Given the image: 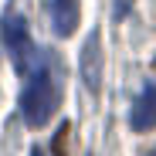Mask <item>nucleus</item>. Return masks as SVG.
<instances>
[{"mask_svg": "<svg viewBox=\"0 0 156 156\" xmlns=\"http://www.w3.org/2000/svg\"><path fill=\"white\" fill-rule=\"evenodd\" d=\"M58 105H61V92L55 85V78H51L48 68H37V75H31L27 88H24V95H20L24 122H27L31 129H41V126H48L51 119H55Z\"/></svg>", "mask_w": 156, "mask_h": 156, "instance_id": "obj_1", "label": "nucleus"}, {"mask_svg": "<svg viewBox=\"0 0 156 156\" xmlns=\"http://www.w3.org/2000/svg\"><path fill=\"white\" fill-rule=\"evenodd\" d=\"M4 44L10 51L14 71L17 75H27L37 51H34V41H31V31H27V24H24V17H17V14L4 17Z\"/></svg>", "mask_w": 156, "mask_h": 156, "instance_id": "obj_2", "label": "nucleus"}, {"mask_svg": "<svg viewBox=\"0 0 156 156\" xmlns=\"http://www.w3.org/2000/svg\"><path fill=\"white\" fill-rule=\"evenodd\" d=\"M82 82L88 92L102 88V37H98V31H92L82 48Z\"/></svg>", "mask_w": 156, "mask_h": 156, "instance_id": "obj_3", "label": "nucleus"}, {"mask_svg": "<svg viewBox=\"0 0 156 156\" xmlns=\"http://www.w3.org/2000/svg\"><path fill=\"white\" fill-rule=\"evenodd\" d=\"M129 126H133L136 133H149V129H156V85H146V88L139 92V98L133 102Z\"/></svg>", "mask_w": 156, "mask_h": 156, "instance_id": "obj_4", "label": "nucleus"}, {"mask_svg": "<svg viewBox=\"0 0 156 156\" xmlns=\"http://www.w3.org/2000/svg\"><path fill=\"white\" fill-rule=\"evenodd\" d=\"M51 20H55L58 37H71L82 20V4L78 0H51Z\"/></svg>", "mask_w": 156, "mask_h": 156, "instance_id": "obj_5", "label": "nucleus"}, {"mask_svg": "<svg viewBox=\"0 0 156 156\" xmlns=\"http://www.w3.org/2000/svg\"><path fill=\"white\" fill-rule=\"evenodd\" d=\"M51 153L55 156H68V122L55 133V143H51Z\"/></svg>", "mask_w": 156, "mask_h": 156, "instance_id": "obj_6", "label": "nucleus"}, {"mask_svg": "<svg viewBox=\"0 0 156 156\" xmlns=\"http://www.w3.org/2000/svg\"><path fill=\"white\" fill-rule=\"evenodd\" d=\"M126 7H129V0H115V10H112V14H115V20H122V17H126Z\"/></svg>", "mask_w": 156, "mask_h": 156, "instance_id": "obj_7", "label": "nucleus"}, {"mask_svg": "<svg viewBox=\"0 0 156 156\" xmlns=\"http://www.w3.org/2000/svg\"><path fill=\"white\" fill-rule=\"evenodd\" d=\"M31 156H44V153H41V149H31Z\"/></svg>", "mask_w": 156, "mask_h": 156, "instance_id": "obj_8", "label": "nucleus"}, {"mask_svg": "<svg viewBox=\"0 0 156 156\" xmlns=\"http://www.w3.org/2000/svg\"><path fill=\"white\" fill-rule=\"evenodd\" d=\"M149 156H156V153H149Z\"/></svg>", "mask_w": 156, "mask_h": 156, "instance_id": "obj_9", "label": "nucleus"}]
</instances>
